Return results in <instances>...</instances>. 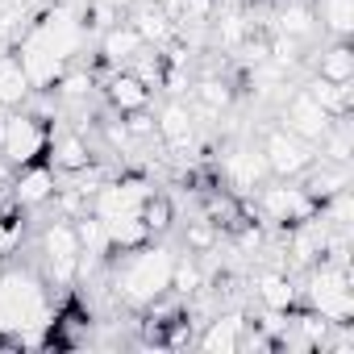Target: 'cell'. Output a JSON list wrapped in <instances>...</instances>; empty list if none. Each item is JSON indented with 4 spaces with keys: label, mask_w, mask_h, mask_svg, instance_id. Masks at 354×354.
<instances>
[{
    "label": "cell",
    "mask_w": 354,
    "mask_h": 354,
    "mask_svg": "<svg viewBox=\"0 0 354 354\" xmlns=\"http://www.w3.org/2000/svg\"><path fill=\"white\" fill-rule=\"evenodd\" d=\"M142 46H146V42L138 38V30H133L129 21H117L113 30L100 34V59H104L109 67H129Z\"/></svg>",
    "instance_id": "cell-18"
},
{
    "label": "cell",
    "mask_w": 354,
    "mask_h": 354,
    "mask_svg": "<svg viewBox=\"0 0 354 354\" xmlns=\"http://www.w3.org/2000/svg\"><path fill=\"white\" fill-rule=\"evenodd\" d=\"M154 133H158L162 146H171V150H188V146L196 142V113H192V104L167 100V104L158 109V117H154Z\"/></svg>",
    "instance_id": "cell-13"
},
{
    "label": "cell",
    "mask_w": 354,
    "mask_h": 354,
    "mask_svg": "<svg viewBox=\"0 0 354 354\" xmlns=\"http://www.w3.org/2000/svg\"><path fill=\"white\" fill-rule=\"evenodd\" d=\"M234 104V88L217 75L192 84V113H205V117H221V109Z\"/></svg>",
    "instance_id": "cell-23"
},
{
    "label": "cell",
    "mask_w": 354,
    "mask_h": 354,
    "mask_svg": "<svg viewBox=\"0 0 354 354\" xmlns=\"http://www.w3.org/2000/svg\"><path fill=\"white\" fill-rule=\"evenodd\" d=\"M5 188H13V162L0 154V192H5Z\"/></svg>",
    "instance_id": "cell-36"
},
{
    "label": "cell",
    "mask_w": 354,
    "mask_h": 354,
    "mask_svg": "<svg viewBox=\"0 0 354 354\" xmlns=\"http://www.w3.org/2000/svg\"><path fill=\"white\" fill-rule=\"evenodd\" d=\"M109 100L121 109V113H133V109H146L150 104V88L133 75V71H117L109 80Z\"/></svg>",
    "instance_id": "cell-24"
},
{
    "label": "cell",
    "mask_w": 354,
    "mask_h": 354,
    "mask_svg": "<svg viewBox=\"0 0 354 354\" xmlns=\"http://www.w3.org/2000/svg\"><path fill=\"white\" fill-rule=\"evenodd\" d=\"M279 121H283V129H288V133H296V138H304L308 146H317V142H321V133H325L337 117H329V113L313 100V92H308V88H296L292 96H283Z\"/></svg>",
    "instance_id": "cell-10"
},
{
    "label": "cell",
    "mask_w": 354,
    "mask_h": 354,
    "mask_svg": "<svg viewBox=\"0 0 354 354\" xmlns=\"http://www.w3.org/2000/svg\"><path fill=\"white\" fill-rule=\"evenodd\" d=\"M104 234H109V250H133V246H146L150 242V230L142 221V209L138 213H117L104 221Z\"/></svg>",
    "instance_id": "cell-20"
},
{
    "label": "cell",
    "mask_w": 354,
    "mask_h": 354,
    "mask_svg": "<svg viewBox=\"0 0 354 354\" xmlns=\"http://www.w3.org/2000/svg\"><path fill=\"white\" fill-rule=\"evenodd\" d=\"M55 167H38V162H26L21 175L13 180V201L21 209H38L46 201H55Z\"/></svg>",
    "instance_id": "cell-15"
},
{
    "label": "cell",
    "mask_w": 354,
    "mask_h": 354,
    "mask_svg": "<svg viewBox=\"0 0 354 354\" xmlns=\"http://www.w3.org/2000/svg\"><path fill=\"white\" fill-rule=\"evenodd\" d=\"M308 92H313V100L329 113V117H350V109H354V88L350 84H329V80H313L308 84Z\"/></svg>",
    "instance_id": "cell-26"
},
{
    "label": "cell",
    "mask_w": 354,
    "mask_h": 354,
    "mask_svg": "<svg viewBox=\"0 0 354 354\" xmlns=\"http://www.w3.org/2000/svg\"><path fill=\"white\" fill-rule=\"evenodd\" d=\"M321 26L333 38H350L354 34V0H321Z\"/></svg>",
    "instance_id": "cell-27"
},
{
    "label": "cell",
    "mask_w": 354,
    "mask_h": 354,
    "mask_svg": "<svg viewBox=\"0 0 354 354\" xmlns=\"http://www.w3.org/2000/svg\"><path fill=\"white\" fill-rule=\"evenodd\" d=\"M171 271H175V250L133 246V250H125L121 267L113 271V292L129 308H150L171 292Z\"/></svg>",
    "instance_id": "cell-2"
},
{
    "label": "cell",
    "mask_w": 354,
    "mask_h": 354,
    "mask_svg": "<svg viewBox=\"0 0 354 354\" xmlns=\"http://www.w3.org/2000/svg\"><path fill=\"white\" fill-rule=\"evenodd\" d=\"M205 288V275H201V267H196V259L188 254V259H180L175 254V271H171V292H180V296H196Z\"/></svg>",
    "instance_id": "cell-32"
},
{
    "label": "cell",
    "mask_w": 354,
    "mask_h": 354,
    "mask_svg": "<svg viewBox=\"0 0 354 354\" xmlns=\"http://www.w3.org/2000/svg\"><path fill=\"white\" fill-rule=\"evenodd\" d=\"M142 221H146L150 238H154V234H162V230L171 225V201H167V196H154V192H150V201L142 205Z\"/></svg>",
    "instance_id": "cell-33"
},
{
    "label": "cell",
    "mask_w": 354,
    "mask_h": 354,
    "mask_svg": "<svg viewBox=\"0 0 354 354\" xmlns=\"http://www.w3.org/2000/svg\"><path fill=\"white\" fill-rule=\"evenodd\" d=\"M46 146H50V167H55V175H59V171H63V175H80L84 167H92L88 142H84L80 133H55V138H46Z\"/></svg>",
    "instance_id": "cell-19"
},
{
    "label": "cell",
    "mask_w": 354,
    "mask_h": 354,
    "mask_svg": "<svg viewBox=\"0 0 354 354\" xmlns=\"http://www.w3.org/2000/svg\"><path fill=\"white\" fill-rule=\"evenodd\" d=\"M80 234H75V225L71 221H50L46 230H42V263H46V279L55 283V288H67V283H75V275H80Z\"/></svg>",
    "instance_id": "cell-5"
},
{
    "label": "cell",
    "mask_w": 354,
    "mask_h": 354,
    "mask_svg": "<svg viewBox=\"0 0 354 354\" xmlns=\"http://www.w3.org/2000/svg\"><path fill=\"white\" fill-rule=\"evenodd\" d=\"M304 300L317 317H325L329 325H346L354 317V283H350V267L342 263H313L308 279H304Z\"/></svg>",
    "instance_id": "cell-3"
},
{
    "label": "cell",
    "mask_w": 354,
    "mask_h": 354,
    "mask_svg": "<svg viewBox=\"0 0 354 354\" xmlns=\"http://www.w3.org/2000/svg\"><path fill=\"white\" fill-rule=\"evenodd\" d=\"M129 26L138 30V38L146 46H167L175 38V21L162 13V5H138V13L129 17Z\"/></svg>",
    "instance_id": "cell-21"
},
{
    "label": "cell",
    "mask_w": 354,
    "mask_h": 354,
    "mask_svg": "<svg viewBox=\"0 0 354 354\" xmlns=\"http://www.w3.org/2000/svg\"><path fill=\"white\" fill-rule=\"evenodd\" d=\"M142 5H167V0H142Z\"/></svg>",
    "instance_id": "cell-37"
},
{
    "label": "cell",
    "mask_w": 354,
    "mask_h": 354,
    "mask_svg": "<svg viewBox=\"0 0 354 354\" xmlns=\"http://www.w3.org/2000/svg\"><path fill=\"white\" fill-rule=\"evenodd\" d=\"M221 180L230 184L234 196H254L267 180H271V171H267V158L254 142H234L221 150Z\"/></svg>",
    "instance_id": "cell-6"
},
{
    "label": "cell",
    "mask_w": 354,
    "mask_h": 354,
    "mask_svg": "<svg viewBox=\"0 0 354 354\" xmlns=\"http://www.w3.org/2000/svg\"><path fill=\"white\" fill-rule=\"evenodd\" d=\"M254 296H259L263 308H271V313H288V308L296 304V283H292L288 271L267 267V271L254 275Z\"/></svg>",
    "instance_id": "cell-17"
},
{
    "label": "cell",
    "mask_w": 354,
    "mask_h": 354,
    "mask_svg": "<svg viewBox=\"0 0 354 354\" xmlns=\"http://www.w3.org/2000/svg\"><path fill=\"white\" fill-rule=\"evenodd\" d=\"M30 92H34V88H30L21 63H17L13 55H0V109H17V104H26Z\"/></svg>",
    "instance_id": "cell-22"
},
{
    "label": "cell",
    "mask_w": 354,
    "mask_h": 354,
    "mask_svg": "<svg viewBox=\"0 0 354 354\" xmlns=\"http://www.w3.org/2000/svg\"><path fill=\"white\" fill-rule=\"evenodd\" d=\"M13 242H17V230H13L5 217H0V254H5V250H13Z\"/></svg>",
    "instance_id": "cell-35"
},
{
    "label": "cell",
    "mask_w": 354,
    "mask_h": 354,
    "mask_svg": "<svg viewBox=\"0 0 354 354\" xmlns=\"http://www.w3.org/2000/svg\"><path fill=\"white\" fill-rule=\"evenodd\" d=\"M146 201H150V184H146V180H104V184L92 192L88 213L100 217V221H109V217H117V213H138Z\"/></svg>",
    "instance_id": "cell-12"
},
{
    "label": "cell",
    "mask_w": 354,
    "mask_h": 354,
    "mask_svg": "<svg viewBox=\"0 0 354 354\" xmlns=\"http://www.w3.org/2000/svg\"><path fill=\"white\" fill-rule=\"evenodd\" d=\"M42 150H46V129H42V121L30 117V113H9V117H5V133H0V154H5L13 167H26V162H34Z\"/></svg>",
    "instance_id": "cell-11"
},
{
    "label": "cell",
    "mask_w": 354,
    "mask_h": 354,
    "mask_svg": "<svg viewBox=\"0 0 354 354\" xmlns=\"http://www.w3.org/2000/svg\"><path fill=\"white\" fill-rule=\"evenodd\" d=\"M13 59L21 63V71H26V80H30V88L34 92H50L55 84H59V75L67 71V63L38 38V30L30 26L26 30V38L17 42V50H13Z\"/></svg>",
    "instance_id": "cell-9"
},
{
    "label": "cell",
    "mask_w": 354,
    "mask_h": 354,
    "mask_svg": "<svg viewBox=\"0 0 354 354\" xmlns=\"http://www.w3.org/2000/svg\"><path fill=\"white\" fill-rule=\"evenodd\" d=\"M259 150H263L267 171L275 175V180H296V175H304V171L313 167V158H317V150H313L304 138L288 133L283 125L267 129V133H263V142H259Z\"/></svg>",
    "instance_id": "cell-7"
},
{
    "label": "cell",
    "mask_w": 354,
    "mask_h": 354,
    "mask_svg": "<svg viewBox=\"0 0 354 354\" xmlns=\"http://www.w3.org/2000/svg\"><path fill=\"white\" fill-rule=\"evenodd\" d=\"M246 329H250V321L242 317V313H221V317H213L209 321V329L201 333V350H209V354H238L242 350V337H246Z\"/></svg>",
    "instance_id": "cell-14"
},
{
    "label": "cell",
    "mask_w": 354,
    "mask_h": 354,
    "mask_svg": "<svg viewBox=\"0 0 354 354\" xmlns=\"http://www.w3.org/2000/svg\"><path fill=\"white\" fill-rule=\"evenodd\" d=\"M317 75L329 80V84H354V50L346 46V38H337L329 50H321Z\"/></svg>",
    "instance_id": "cell-25"
},
{
    "label": "cell",
    "mask_w": 354,
    "mask_h": 354,
    "mask_svg": "<svg viewBox=\"0 0 354 354\" xmlns=\"http://www.w3.org/2000/svg\"><path fill=\"white\" fill-rule=\"evenodd\" d=\"M38 30V38L63 59V63H71L80 50H84V42H88V26H84V9L80 5H71V0H59V5H50V13L34 26Z\"/></svg>",
    "instance_id": "cell-4"
},
{
    "label": "cell",
    "mask_w": 354,
    "mask_h": 354,
    "mask_svg": "<svg viewBox=\"0 0 354 354\" xmlns=\"http://www.w3.org/2000/svg\"><path fill=\"white\" fill-rule=\"evenodd\" d=\"M75 234H80V250H84V254H100V259H109V254H113V250H109V234H104V221H100V217H92V213L75 217Z\"/></svg>",
    "instance_id": "cell-28"
},
{
    "label": "cell",
    "mask_w": 354,
    "mask_h": 354,
    "mask_svg": "<svg viewBox=\"0 0 354 354\" xmlns=\"http://www.w3.org/2000/svg\"><path fill=\"white\" fill-rule=\"evenodd\" d=\"M254 205H259V213L267 217V221H275V225H296V221H304V217H313L317 213V201L304 192V188H296V184H263L259 192H254Z\"/></svg>",
    "instance_id": "cell-8"
},
{
    "label": "cell",
    "mask_w": 354,
    "mask_h": 354,
    "mask_svg": "<svg viewBox=\"0 0 354 354\" xmlns=\"http://www.w3.org/2000/svg\"><path fill=\"white\" fill-rule=\"evenodd\" d=\"M308 180H304V192L317 201V209L337 196L342 188H350V162H329V158H313V167L304 171Z\"/></svg>",
    "instance_id": "cell-16"
},
{
    "label": "cell",
    "mask_w": 354,
    "mask_h": 354,
    "mask_svg": "<svg viewBox=\"0 0 354 354\" xmlns=\"http://www.w3.org/2000/svg\"><path fill=\"white\" fill-rule=\"evenodd\" d=\"M217 42H221L225 50H238L242 42H250V21H246L238 9H225L221 21H217Z\"/></svg>",
    "instance_id": "cell-31"
},
{
    "label": "cell",
    "mask_w": 354,
    "mask_h": 354,
    "mask_svg": "<svg viewBox=\"0 0 354 354\" xmlns=\"http://www.w3.org/2000/svg\"><path fill=\"white\" fill-rule=\"evenodd\" d=\"M55 313L46 300V283L34 271H0V333L38 342L50 329Z\"/></svg>",
    "instance_id": "cell-1"
},
{
    "label": "cell",
    "mask_w": 354,
    "mask_h": 354,
    "mask_svg": "<svg viewBox=\"0 0 354 354\" xmlns=\"http://www.w3.org/2000/svg\"><path fill=\"white\" fill-rule=\"evenodd\" d=\"M275 21H279V34H288V38H308L313 34V9L296 5V0L275 13Z\"/></svg>",
    "instance_id": "cell-30"
},
{
    "label": "cell",
    "mask_w": 354,
    "mask_h": 354,
    "mask_svg": "<svg viewBox=\"0 0 354 354\" xmlns=\"http://www.w3.org/2000/svg\"><path fill=\"white\" fill-rule=\"evenodd\" d=\"M184 242H188V250H196V254L213 250V246H217V221H188Z\"/></svg>",
    "instance_id": "cell-34"
},
{
    "label": "cell",
    "mask_w": 354,
    "mask_h": 354,
    "mask_svg": "<svg viewBox=\"0 0 354 354\" xmlns=\"http://www.w3.org/2000/svg\"><path fill=\"white\" fill-rule=\"evenodd\" d=\"M50 92H59V100H63V104H84V100H88V92H92V75H88L84 67H71V71H63V75H59V84H55Z\"/></svg>",
    "instance_id": "cell-29"
}]
</instances>
